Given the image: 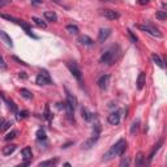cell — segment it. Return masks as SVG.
<instances>
[{
  "instance_id": "obj_1",
  "label": "cell",
  "mask_w": 167,
  "mask_h": 167,
  "mask_svg": "<svg viewBox=\"0 0 167 167\" xmlns=\"http://www.w3.org/2000/svg\"><path fill=\"white\" fill-rule=\"evenodd\" d=\"M127 149V141L124 139H120L118 142H116L114 146L110 149L106 153V155L103 157V161H108V159H111L114 157H119V155H123L124 154V151Z\"/></svg>"
},
{
  "instance_id": "obj_25",
  "label": "cell",
  "mask_w": 167,
  "mask_h": 167,
  "mask_svg": "<svg viewBox=\"0 0 167 167\" xmlns=\"http://www.w3.org/2000/svg\"><path fill=\"white\" fill-rule=\"evenodd\" d=\"M20 94H21V97H24L25 99H32L33 98L32 91H29L27 89H21L20 90Z\"/></svg>"
},
{
  "instance_id": "obj_3",
  "label": "cell",
  "mask_w": 167,
  "mask_h": 167,
  "mask_svg": "<svg viewBox=\"0 0 167 167\" xmlns=\"http://www.w3.org/2000/svg\"><path fill=\"white\" fill-rule=\"evenodd\" d=\"M67 68L69 69V72L78 80V81H81L82 75H81V69H80V67L77 65V63H75V61H69V63H67Z\"/></svg>"
},
{
  "instance_id": "obj_34",
  "label": "cell",
  "mask_w": 167,
  "mask_h": 167,
  "mask_svg": "<svg viewBox=\"0 0 167 167\" xmlns=\"http://www.w3.org/2000/svg\"><path fill=\"white\" fill-rule=\"evenodd\" d=\"M0 69H2V71H5L7 69V64L4 63V59H3L2 55H0Z\"/></svg>"
},
{
  "instance_id": "obj_12",
  "label": "cell",
  "mask_w": 167,
  "mask_h": 167,
  "mask_svg": "<svg viewBox=\"0 0 167 167\" xmlns=\"http://www.w3.org/2000/svg\"><path fill=\"white\" fill-rule=\"evenodd\" d=\"M145 82H146V76H145L144 72H140L139 77H137V89L141 90L145 86Z\"/></svg>"
},
{
  "instance_id": "obj_11",
  "label": "cell",
  "mask_w": 167,
  "mask_h": 167,
  "mask_svg": "<svg viewBox=\"0 0 167 167\" xmlns=\"http://www.w3.org/2000/svg\"><path fill=\"white\" fill-rule=\"evenodd\" d=\"M78 42L81 43V45H84V46H93L94 45V41L90 37H88V35H80Z\"/></svg>"
},
{
  "instance_id": "obj_9",
  "label": "cell",
  "mask_w": 167,
  "mask_h": 167,
  "mask_svg": "<svg viewBox=\"0 0 167 167\" xmlns=\"http://www.w3.org/2000/svg\"><path fill=\"white\" fill-rule=\"evenodd\" d=\"M111 35V29H101L99 33H98V41L99 42H105L107 41V38Z\"/></svg>"
},
{
  "instance_id": "obj_19",
  "label": "cell",
  "mask_w": 167,
  "mask_h": 167,
  "mask_svg": "<svg viewBox=\"0 0 167 167\" xmlns=\"http://www.w3.org/2000/svg\"><path fill=\"white\" fill-rule=\"evenodd\" d=\"M0 97H2V98L5 101V102H7V103H8V107L11 108V110H12L13 112H16V111H17V107H16V105H14V103L12 102V101H9L8 98H7L4 93H0Z\"/></svg>"
},
{
  "instance_id": "obj_46",
  "label": "cell",
  "mask_w": 167,
  "mask_h": 167,
  "mask_svg": "<svg viewBox=\"0 0 167 167\" xmlns=\"http://www.w3.org/2000/svg\"><path fill=\"white\" fill-rule=\"evenodd\" d=\"M54 2H60V0H54Z\"/></svg>"
},
{
  "instance_id": "obj_18",
  "label": "cell",
  "mask_w": 167,
  "mask_h": 167,
  "mask_svg": "<svg viewBox=\"0 0 167 167\" xmlns=\"http://www.w3.org/2000/svg\"><path fill=\"white\" fill-rule=\"evenodd\" d=\"M0 38L3 39V42H5V45H7V46H9V47H12V46H13L11 37H9V35L7 34L5 32H0Z\"/></svg>"
},
{
  "instance_id": "obj_28",
  "label": "cell",
  "mask_w": 167,
  "mask_h": 167,
  "mask_svg": "<svg viewBox=\"0 0 167 167\" xmlns=\"http://www.w3.org/2000/svg\"><path fill=\"white\" fill-rule=\"evenodd\" d=\"M155 17H157L158 20H161V21H165V20L167 18V13H166L165 11H157Z\"/></svg>"
},
{
  "instance_id": "obj_45",
  "label": "cell",
  "mask_w": 167,
  "mask_h": 167,
  "mask_svg": "<svg viewBox=\"0 0 167 167\" xmlns=\"http://www.w3.org/2000/svg\"><path fill=\"white\" fill-rule=\"evenodd\" d=\"M32 2H33L34 4H41V3H42V0H32Z\"/></svg>"
},
{
  "instance_id": "obj_10",
  "label": "cell",
  "mask_w": 167,
  "mask_h": 167,
  "mask_svg": "<svg viewBox=\"0 0 167 167\" xmlns=\"http://www.w3.org/2000/svg\"><path fill=\"white\" fill-rule=\"evenodd\" d=\"M102 14H103L106 18H108V20H118V18L120 17V14H119L118 12L111 11V9H105V11H102Z\"/></svg>"
},
{
  "instance_id": "obj_2",
  "label": "cell",
  "mask_w": 167,
  "mask_h": 167,
  "mask_svg": "<svg viewBox=\"0 0 167 167\" xmlns=\"http://www.w3.org/2000/svg\"><path fill=\"white\" fill-rule=\"evenodd\" d=\"M137 27H139L140 30L145 32V33H148V34H150V35H153V37H158V38H161V37H162V33L159 32L157 27L151 26V25H149V24H145V25H139Z\"/></svg>"
},
{
  "instance_id": "obj_40",
  "label": "cell",
  "mask_w": 167,
  "mask_h": 167,
  "mask_svg": "<svg viewBox=\"0 0 167 167\" xmlns=\"http://www.w3.org/2000/svg\"><path fill=\"white\" fill-rule=\"evenodd\" d=\"M12 59H13L14 61H17L18 64H22V65H27V63H25L24 60H21V59H18V57H17V56H13V57H12Z\"/></svg>"
},
{
  "instance_id": "obj_29",
  "label": "cell",
  "mask_w": 167,
  "mask_h": 167,
  "mask_svg": "<svg viewBox=\"0 0 167 167\" xmlns=\"http://www.w3.org/2000/svg\"><path fill=\"white\" fill-rule=\"evenodd\" d=\"M37 140H46V132L43 129H38L37 130Z\"/></svg>"
},
{
  "instance_id": "obj_16",
  "label": "cell",
  "mask_w": 167,
  "mask_h": 167,
  "mask_svg": "<svg viewBox=\"0 0 167 167\" xmlns=\"http://www.w3.org/2000/svg\"><path fill=\"white\" fill-rule=\"evenodd\" d=\"M21 155H22V158L26 159V161H30L32 157H33V151H32L30 148L26 146V148H24L22 150H21Z\"/></svg>"
},
{
  "instance_id": "obj_21",
  "label": "cell",
  "mask_w": 167,
  "mask_h": 167,
  "mask_svg": "<svg viewBox=\"0 0 167 167\" xmlns=\"http://www.w3.org/2000/svg\"><path fill=\"white\" fill-rule=\"evenodd\" d=\"M151 59H153V61L158 65V67L159 68H165V64H163V61H162V59H161V57H159V55H157V54H153V55H151Z\"/></svg>"
},
{
  "instance_id": "obj_27",
  "label": "cell",
  "mask_w": 167,
  "mask_h": 167,
  "mask_svg": "<svg viewBox=\"0 0 167 167\" xmlns=\"http://www.w3.org/2000/svg\"><path fill=\"white\" fill-rule=\"evenodd\" d=\"M99 133H101V124H99L98 121H96V124H94V128H93V136L99 137Z\"/></svg>"
},
{
  "instance_id": "obj_14",
  "label": "cell",
  "mask_w": 167,
  "mask_h": 167,
  "mask_svg": "<svg viewBox=\"0 0 167 167\" xmlns=\"http://www.w3.org/2000/svg\"><path fill=\"white\" fill-rule=\"evenodd\" d=\"M162 145H163V140H159V141H158V142L154 145V148H153V150H151L150 157H149V162H151V161H153V158H154L155 153H157V151H158L159 149H161V146H162Z\"/></svg>"
},
{
  "instance_id": "obj_24",
  "label": "cell",
  "mask_w": 167,
  "mask_h": 167,
  "mask_svg": "<svg viewBox=\"0 0 167 167\" xmlns=\"http://www.w3.org/2000/svg\"><path fill=\"white\" fill-rule=\"evenodd\" d=\"M33 22L37 25V26L42 27V29H46V27H47V24L45 22V21H42L39 17H33Z\"/></svg>"
},
{
  "instance_id": "obj_8",
  "label": "cell",
  "mask_w": 167,
  "mask_h": 167,
  "mask_svg": "<svg viewBox=\"0 0 167 167\" xmlns=\"http://www.w3.org/2000/svg\"><path fill=\"white\" fill-rule=\"evenodd\" d=\"M65 103H67V106H69L71 108H75L77 107V99L76 97L73 96V94H71L68 90H67V101H65Z\"/></svg>"
},
{
  "instance_id": "obj_22",
  "label": "cell",
  "mask_w": 167,
  "mask_h": 167,
  "mask_svg": "<svg viewBox=\"0 0 167 167\" xmlns=\"http://www.w3.org/2000/svg\"><path fill=\"white\" fill-rule=\"evenodd\" d=\"M81 114H82L84 120H86V121H90V120H91V118H93V114H91V112H89V111H88V108H85V107H82V108H81Z\"/></svg>"
},
{
  "instance_id": "obj_33",
  "label": "cell",
  "mask_w": 167,
  "mask_h": 167,
  "mask_svg": "<svg viewBox=\"0 0 167 167\" xmlns=\"http://www.w3.org/2000/svg\"><path fill=\"white\" fill-rule=\"evenodd\" d=\"M0 16H2L3 18H5V20H8V21H12V22H17V18L9 16V14H0Z\"/></svg>"
},
{
  "instance_id": "obj_7",
  "label": "cell",
  "mask_w": 167,
  "mask_h": 167,
  "mask_svg": "<svg viewBox=\"0 0 167 167\" xmlns=\"http://www.w3.org/2000/svg\"><path fill=\"white\" fill-rule=\"evenodd\" d=\"M107 121L110 123L111 125H118L119 123H120V112H119V111H116V112H111L110 115H108Z\"/></svg>"
},
{
  "instance_id": "obj_4",
  "label": "cell",
  "mask_w": 167,
  "mask_h": 167,
  "mask_svg": "<svg viewBox=\"0 0 167 167\" xmlns=\"http://www.w3.org/2000/svg\"><path fill=\"white\" fill-rule=\"evenodd\" d=\"M115 59V48H110V50H107V51L101 56V63H103V64H111Z\"/></svg>"
},
{
  "instance_id": "obj_32",
  "label": "cell",
  "mask_w": 167,
  "mask_h": 167,
  "mask_svg": "<svg viewBox=\"0 0 167 167\" xmlns=\"http://www.w3.org/2000/svg\"><path fill=\"white\" fill-rule=\"evenodd\" d=\"M67 30L71 33V34H78V27L76 25H68L67 26Z\"/></svg>"
},
{
  "instance_id": "obj_41",
  "label": "cell",
  "mask_w": 167,
  "mask_h": 167,
  "mask_svg": "<svg viewBox=\"0 0 167 167\" xmlns=\"http://www.w3.org/2000/svg\"><path fill=\"white\" fill-rule=\"evenodd\" d=\"M128 165H129V159L128 158H123L121 162H120V166L123 167V166H128Z\"/></svg>"
},
{
  "instance_id": "obj_37",
  "label": "cell",
  "mask_w": 167,
  "mask_h": 167,
  "mask_svg": "<svg viewBox=\"0 0 167 167\" xmlns=\"http://www.w3.org/2000/svg\"><path fill=\"white\" fill-rule=\"evenodd\" d=\"M12 124H13V123H12V121H9V120H8V121H4V124H3V127H2V130H7V129H8Z\"/></svg>"
},
{
  "instance_id": "obj_35",
  "label": "cell",
  "mask_w": 167,
  "mask_h": 167,
  "mask_svg": "<svg viewBox=\"0 0 167 167\" xmlns=\"http://www.w3.org/2000/svg\"><path fill=\"white\" fill-rule=\"evenodd\" d=\"M12 3V0H0V8H3V7H7Z\"/></svg>"
},
{
  "instance_id": "obj_23",
  "label": "cell",
  "mask_w": 167,
  "mask_h": 167,
  "mask_svg": "<svg viewBox=\"0 0 167 167\" xmlns=\"http://www.w3.org/2000/svg\"><path fill=\"white\" fill-rule=\"evenodd\" d=\"M135 163H136V166H144V163H145V155H144V153H139L136 155Z\"/></svg>"
},
{
  "instance_id": "obj_31",
  "label": "cell",
  "mask_w": 167,
  "mask_h": 167,
  "mask_svg": "<svg viewBox=\"0 0 167 167\" xmlns=\"http://www.w3.org/2000/svg\"><path fill=\"white\" fill-rule=\"evenodd\" d=\"M139 125H140V120L137 119V120H135V121H133L132 127H130V133H132V135H135V132H136L137 129H139Z\"/></svg>"
},
{
  "instance_id": "obj_30",
  "label": "cell",
  "mask_w": 167,
  "mask_h": 167,
  "mask_svg": "<svg viewBox=\"0 0 167 167\" xmlns=\"http://www.w3.org/2000/svg\"><path fill=\"white\" fill-rule=\"evenodd\" d=\"M16 24H18L21 27L24 29L25 32H30V26H29V24H26V22H24V21H21V20H17V22Z\"/></svg>"
},
{
  "instance_id": "obj_20",
  "label": "cell",
  "mask_w": 167,
  "mask_h": 167,
  "mask_svg": "<svg viewBox=\"0 0 167 167\" xmlns=\"http://www.w3.org/2000/svg\"><path fill=\"white\" fill-rule=\"evenodd\" d=\"M57 162H59V159L57 158H54V159H48V161H45V162H41L38 166L39 167H47V166H55Z\"/></svg>"
},
{
  "instance_id": "obj_43",
  "label": "cell",
  "mask_w": 167,
  "mask_h": 167,
  "mask_svg": "<svg viewBox=\"0 0 167 167\" xmlns=\"http://www.w3.org/2000/svg\"><path fill=\"white\" fill-rule=\"evenodd\" d=\"M4 121H5V120H4L3 118H0V130H2V127H3V124H4Z\"/></svg>"
},
{
  "instance_id": "obj_17",
  "label": "cell",
  "mask_w": 167,
  "mask_h": 167,
  "mask_svg": "<svg viewBox=\"0 0 167 167\" xmlns=\"http://www.w3.org/2000/svg\"><path fill=\"white\" fill-rule=\"evenodd\" d=\"M16 148H17V146H16V145H14V144L5 145V146L3 148V150H2V151H3V154H4V155H11V154L13 153V151L16 150Z\"/></svg>"
},
{
  "instance_id": "obj_15",
  "label": "cell",
  "mask_w": 167,
  "mask_h": 167,
  "mask_svg": "<svg viewBox=\"0 0 167 167\" xmlns=\"http://www.w3.org/2000/svg\"><path fill=\"white\" fill-rule=\"evenodd\" d=\"M43 16H45V18L47 21H52V22H56L57 21V14L55 12H52V11H46Z\"/></svg>"
},
{
  "instance_id": "obj_38",
  "label": "cell",
  "mask_w": 167,
  "mask_h": 167,
  "mask_svg": "<svg viewBox=\"0 0 167 167\" xmlns=\"http://www.w3.org/2000/svg\"><path fill=\"white\" fill-rule=\"evenodd\" d=\"M27 116H29V112H27V111H21V112L18 114L17 118H18V119H25V118H27Z\"/></svg>"
},
{
  "instance_id": "obj_42",
  "label": "cell",
  "mask_w": 167,
  "mask_h": 167,
  "mask_svg": "<svg viewBox=\"0 0 167 167\" xmlns=\"http://www.w3.org/2000/svg\"><path fill=\"white\" fill-rule=\"evenodd\" d=\"M137 3H139L140 5H145V4L149 3V0H137Z\"/></svg>"
},
{
  "instance_id": "obj_44",
  "label": "cell",
  "mask_w": 167,
  "mask_h": 167,
  "mask_svg": "<svg viewBox=\"0 0 167 167\" xmlns=\"http://www.w3.org/2000/svg\"><path fill=\"white\" fill-rule=\"evenodd\" d=\"M20 77H21V78H26L27 76H26L25 72H21V73H20Z\"/></svg>"
},
{
  "instance_id": "obj_26",
  "label": "cell",
  "mask_w": 167,
  "mask_h": 167,
  "mask_svg": "<svg viewBox=\"0 0 167 167\" xmlns=\"http://www.w3.org/2000/svg\"><path fill=\"white\" fill-rule=\"evenodd\" d=\"M17 135H18L17 130H11L9 133H7V136L4 137V140H5V141H11V140H13V139H16Z\"/></svg>"
},
{
  "instance_id": "obj_39",
  "label": "cell",
  "mask_w": 167,
  "mask_h": 167,
  "mask_svg": "<svg viewBox=\"0 0 167 167\" xmlns=\"http://www.w3.org/2000/svg\"><path fill=\"white\" fill-rule=\"evenodd\" d=\"M45 118H47L48 120H51V114H50V111H48V106H46V110H45Z\"/></svg>"
},
{
  "instance_id": "obj_5",
  "label": "cell",
  "mask_w": 167,
  "mask_h": 167,
  "mask_svg": "<svg viewBox=\"0 0 167 167\" xmlns=\"http://www.w3.org/2000/svg\"><path fill=\"white\" fill-rule=\"evenodd\" d=\"M35 82H37L38 85H50L51 84V78H50V75L46 71H42L37 76V78H35Z\"/></svg>"
},
{
  "instance_id": "obj_13",
  "label": "cell",
  "mask_w": 167,
  "mask_h": 167,
  "mask_svg": "<svg viewBox=\"0 0 167 167\" xmlns=\"http://www.w3.org/2000/svg\"><path fill=\"white\" fill-rule=\"evenodd\" d=\"M97 140H98V137H96V136H93V137H90L89 140H86L84 144H82V149H90L91 146H94V144L97 142Z\"/></svg>"
},
{
  "instance_id": "obj_36",
  "label": "cell",
  "mask_w": 167,
  "mask_h": 167,
  "mask_svg": "<svg viewBox=\"0 0 167 167\" xmlns=\"http://www.w3.org/2000/svg\"><path fill=\"white\" fill-rule=\"evenodd\" d=\"M128 35H129V38H130V41H132L133 43H136V41H137V37L133 34V32L132 30H128Z\"/></svg>"
},
{
  "instance_id": "obj_6",
  "label": "cell",
  "mask_w": 167,
  "mask_h": 167,
  "mask_svg": "<svg viewBox=\"0 0 167 167\" xmlns=\"http://www.w3.org/2000/svg\"><path fill=\"white\" fill-rule=\"evenodd\" d=\"M108 82H110V76H108V75L101 76V77L98 78V81H97V84H98V86H99L101 90H106V89L108 88Z\"/></svg>"
}]
</instances>
